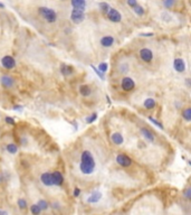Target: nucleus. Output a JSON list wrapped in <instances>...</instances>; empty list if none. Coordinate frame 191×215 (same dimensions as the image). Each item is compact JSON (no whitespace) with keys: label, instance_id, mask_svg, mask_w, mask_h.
Wrapping results in <instances>:
<instances>
[{"label":"nucleus","instance_id":"1","mask_svg":"<svg viewBox=\"0 0 191 215\" xmlns=\"http://www.w3.org/2000/svg\"><path fill=\"white\" fill-rule=\"evenodd\" d=\"M95 166H96V162H95L94 157H93L91 151L88 150L83 151L82 156H81V162H80L81 173L84 175L92 174L95 169Z\"/></svg>","mask_w":191,"mask_h":215},{"label":"nucleus","instance_id":"2","mask_svg":"<svg viewBox=\"0 0 191 215\" xmlns=\"http://www.w3.org/2000/svg\"><path fill=\"white\" fill-rule=\"evenodd\" d=\"M38 14L40 15V17L49 23V24H53L57 20V14L54 9L48 8V7H39L38 8Z\"/></svg>","mask_w":191,"mask_h":215},{"label":"nucleus","instance_id":"3","mask_svg":"<svg viewBox=\"0 0 191 215\" xmlns=\"http://www.w3.org/2000/svg\"><path fill=\"white\" fill-rule=\"evenodd\" d=\"M85 19V11L83 10H78V9H73L71 12V20L74 24H81Z\"/></svg>","mask_w":191,"mask_h":215},{"label":"nucleus","instance_id":"4","mask_svg":"<svg viewBox=\"0 0 191 215\" xmlns=\"http://www.w3.org/2000/svg\"><path fill=\"white\" fill-rule=\"evenodd\" d=\"M1 66L3 68H6V70H8V71H10V70L16 67V59L10 55L3 56L1 58Z\"/></svg>","mask_w":191,"mask_h":215},{"label":"nucleus","instance_id":"5","mask_svg":"<svg viewBox=\"0 0 191 215\" xmlns=\"http://www.w3.org/2000/svg\"><path fill=\"white\" fill-rule=\"evenodd\" d=\"M106 17L109 18V20H111L112 23H120L122 20V15L118 10L114 8H110V10L106 14Z\"/></svg>","mask_w":191,"mask_h":215},{"label":"nucleus","instance_id":"6","mask_svg":"<svg viewBox=\"0 0 191 215\" xmlns=\"http://www.w3.org/2000/svg\"><path fill=\"white\" fill-rule=\"evenodd\" d=\"M116 162L122 167H130L132 165V159L129 156L124 155V153H120L116 156Z\"/></svg>","mask_w":191,"mask_h":215},{"label":"nucleus","instance_id":"7","mask_svg":"<svg viewBox=\"0 0 191 215\" xmlns=\"http://www.w3.org/2000/svg\"><path fill=\"white\" fill-rule=\"evenodd\" d=\"M121 86H122V88H123L124 91L130 92V91H132V90H134V88H135V82H134L131 77H124L123 80H122V82H121Z\"/></svg>","mask_w":191,"mask_h":215},{"label":"nucleus","instance_id":"8","mask_svg":"<svg viewBox=\"0 0 191 215\" xmlns=\"http://www.w3.org/2000/svg\"><path fill=\"white\" fill-rule=\"evenodd\" d=\"M0 83L3 88H11L15 85V79L10 75H2L0 77Z\"/></svg>","mask_w":191,"mask_h":215},{"label":"nucleus","instance_id":"9","mask_svg":"<svg viewBox=\"0 0 191 215\" xmlns=\"http://www.w3.org/2000/svg\"><path fill=\"white\" fill-rule=\"evenodd\" d=\"M139 54H140V57H141V59L143 61V62H145V63H151V62H152L153 53H152V50H151V49H149V48H142Z\"/></svg>","mask_w":191,"mask_h":215},{"label":"nucleus","instance_id":"10","mask_svg":"<svg viewBox=\"0 0 191 215\" xmlns=\"http://www.w3.org/2000/svg\"><path fill=\"white\" fill-rule=\"evenodd\" d=\"M173 67L178 73H183L185 71V62L182 58H176L173 61Z\"/></svg>","mask_w":191,"mask_h":215},{"label":"nucleus","instance_id":"11","mask_svg":"<svg viewBox=\"0 0 191 215\" xmlns=\"http://www.w3.org/2000/svg\"><path fill=\"white\" fill-rule=\"evenodd\" d=\"M114 41H115V39H114V37H113V36L107 35V36H104V37H102L100 43H101V45H102L103 47L109 48V47H112V46L114 45Z\"/></svg>","mask_w":191,"mask_h":215},{"label":"nucleus","instance_id":"12","mask_svg":"<svg viewBox=\"0 0 191 215\" xmlns=\"http://www.w3.org/2000/svg\"><path fill=\"white\" fill-rule=\"evenodd\" d=\"M40 182L44 184L45 186H53L54 183H53V175L52 173H44V174H41L40 176Z\"/></svg>","mask_w":191,"mask_h":215},{"label":"nucleus","instance_id":"13","mask_svg":"<svg viewBox=\"0 0 191 215\" xmlns=\"http://www.w3.org/2000/svg\"><path fill=\"white\" fill-rule=\"evenodd\" d=\"M59 70H60V73H62L64 76H69V75H72V74L74 73L73 66H72V65H68V64H65V63H63V64L60 65Z\"/></svg>","mask_w":191,"mask_h":215},{"label":"nucleus","instance_id":"14","mask_svg":"<svg viewBox=\"0 0 191 215\" xmlns=\"http://www.w3.org/2000/svg\"><path fill=\"white\" fill-rule=\"evenodd\" d=\"M72 7L73 9H78L85 11L86 9V0H71Z\"/></svg>","mask_w":191,"mask_h":215},{"label":"nucleus","instance_id":"15","mask_svg":"<svg viewBox=\"0 0 191 215\" xmlns=\"http://www.w3.org/2000/svg\"><path fill=\"white\" fill-rule=\"evenodd\" d=\"M52 175H53V183L55 186H60L64 183V177L59 171H54L52 173Z\"/></svg>","mask_w":191,"mask_h":215},{"label":"nucleus","instance_id":"16","mask_svg":"<svg viewBox=\"0 0 191 215\" xmlns=\"http://www.w3.org/2000/svg\"><path fill=\"white\" fill-rule=\"evenodd\" d=\"M111 140H112V142H113V144H118V146H120V144H122L124 142L123 135H122V133H120V132H114V133H112Z\"/></svg>","mask_w":191,"mask_h":215},{"label":"nucleus","instance_id":"17","mask_svg":"<svg viewBox=\"0 0 191 215\" xmlns=\"http://www.w3.org/2000/svg\"><path fill=\"white\" fill-rule=\"evenodd\" d=\"M101 198H102V193L98 191H95L89 195V197L87 198V202L91 204H95V203H97Z\"/></svg>","mask_w":191,"mask_h":215},{"label":"nucleus","instance_id":"18","mask_svg":"<svg viewBox=\"0 0 191 215\" xmlns=\"http://www.w3.org/2000/svg\"><path fill=\"white\" fill-rule=\"evenodd\" d=\"M141 133L143 135V137L147 139V141H150V142L154 141V135H153V133L151 132L149 129H147V128H142V129H141Z\"/></svg>","mask_w":191,"mask_h":215},{"label":"nucleus","instance_id":"19","mask_svg":"<svg viewBox=\"0 0 191 215\" xmlns=\"http://www.w3.org/2000/svg\"><path fill=\"white\" fill-rule=\"evenodd\" d=\"M143 105L145 109L147 110H151V109H154L156 105V102L154 99H152V97H147V99H145L143 102Z\"/></svg>","mask_w":191,"mask_h":215},{"label":"nucleus","instance_id":"20","mask_svg":"<svg viewBox=\"0 0 191 215\" xmlns=\"http://www.w3.org/2000/svg\"><path fill=\"white\" fill-rule=\"evenodd\" d=\"M80 93L83 97H88V95L92 93V90L88 85H85V84H84V85L80 86Z\"/></svg>","mask_w":191,"mask_h":215},{"label":"nucleus","instance_id":"21","mask_svg":"<svg viewBox=\"0 0 191 215\" xmlns=\"http://www.w3.org/2000/svg\"><path fill=\"white\" fill-rule=\"evenodd\" d=\"M182 118L188 122H191V106L185 108L182 111Z\"/></svg>","mask_w":191,"mask_h":215},{"label":"nucleus","instance_id":"22","mask_svg":"<svg viewBox=\"0 0 191 215\" xmlns=\"http://www.w3.org/2000/svg\"><path fill=\"white\" fill-rule=\"evenodd\" d=\"M98 8H100V10L103 12L104 15H106L111 7H110V5L107 2H100L98 3Z\"/></svg>","mask_w":191,"mask_h":215},{"label":"nucleus","instance_id":"23","mask_svg":"<svg viewBox=\"0 0 191 215\" xmlns=\"http://www.w3.org/2000/svg\"><path fill=\"white\" fill-rule=\"evenodd\" d=\"M6 149H7V151H8L9 153H12V155L18 151V147L16 146L15 144H7Z\"/></svg>","mask_w":191,"mask_h":215},{"label":"nucleus","instance_id":"24","mask_svg":"<svg viewBox=\"0 0 191 215\" xmlns=\"http://www.w3.org/2000/svg\"><path fill=\"white\" fill-rule=\"evenodd\" d=\"M162 3H163L164 8L171 9L172 7H174V5H176V0H162Z\"/></svg>","mask_w":191,"mask_h":215},{"label":"nucleus","instance_id":"25","mask_svg":"<svg viewBox=\"0 0 191 215\" xmlns=\"http://www.w3.org/2000/svg\"><path fill=\"white\" fill-rule=\"evenodd\" d=\"M30 212H31L34 215H38L41 213V209L39 207L38 204H34V205L30 206Z\"/></svg>","mask_w":191,"mask_h":215},{"label":"nucleus","instance_id":"26","mask_svg":"<svg viewBox=\"0 0 191 215\" xmlns=\"http://www.w3.org/2000/svg\"><path fill=\"white\" fill-rule=\"evenodd\" d=\"M133 10H134V12H135V14H136L138 16H143V15H144V12H145V11H144L143 7L140 6L139 3L136 5L135 7H134V8H133Z\"/></svg>","mask_w":191,"mask_h":215},{"label":"nucleus","instance_id":"27","mask_svg":"<svg viewBox=\"0 0 191 215\" xmlns=\"http://www.w3.org/2000/svg\"><path fill=\"white\" fill-rule=\"evenodd\" d=\"M183 197H185V200H191V186L187 187V188L183 191Z\"/></svg>","mask_w":191,"mask_h":215},{"label":"nucleus","instance_id":"28","mask_svg":"<svg viewBox=\"0 0 191 215\" xmlns=\"http://www.w3.org/2000/svg\"><path fill=\"white\" fill-rule=\"evenodd\" d=\"M37 204H38V205H39V207H40V209H41V211H46V209H47L48 207H49V205H48V203H47V202H46V200H40Z\"/></svg>","mask_w":191,"mask_h":215},{"label":"nucleus","instance_id":"29","mask_svg":"<svg viewBox=\"0 0 191 215\" xmlns=\"http://www.w3.org/2000/svg\"><path fill=\"white\" fill-rule=\"evenodd\" d=\"M107 68H109V65H107V63H105V62L100 63V65H98V70L104 74L107 72Z\"/></svg>","mask_w":191,"mask_h":215},{"label":"nucleus","instance_id":"30","mask_svg":"<svg viewBox=\"0 0 191 215\" xmlns=\"http://www.w3.org/2000/svg\"><path fill=\"white\" fill-rule=\"evenodd\" d=\"M91 67L93 68V70H94V72H95V73H96V75H98V77H100L101 80H103V81L105 80V76H104V73H102V72H101L100 70H98V68L95 67L94 65H92Z\"/></svg>","mask_w":191,"mask_h":215},{"label":"nucleus","instance_id":"31","mask_svg":"<svg viewBox=\"0 0 191 215\" xmlns=\"http://www.w3.org/2000/svg\"><path fill=\"white\" fill-rule=\"evenodd\" d=\"M17 203H18V206L20 207L21 209H25L27 207V202L24 200V198H19Z\"/></svg>","mask_w":191,"mask_h":215},{"label":"nucleus","instance_id":"32","mask_svg":"<svg viewBox=\"0 0 191 215\" xmlns=\"http://www.w3.org/2000/svg\"><path fill=\"white\" fill-rule=\"evenodd\" d=\"M97 118V113H93V114H91L88 118H86V122L87 123H92V122H94L95 120H96Z\"/></svg>","mask_w":191,"mask_h":215},{"label":"nucleus","instance_id":"33","mask_svg":"<svg viewBox=\"0 0 191 215\" xmlns=\"http://www.w3.org/2000/svg\"><path fill=\"white\" fill-rule=\"evenodd\" d=\"M149 120H150L151 122H152V123H154V124H156V126H158V127H159V128H160V129H161V130L163 129V126H162V123H160L159 121H156V119H153L152 117H149Z\"/></svg>","mask_w":191,"mask_h":215},{"label":"nucleus","instance_id":"34","mask_svg":"<svg viewBox=\"0 0 191 215\" xmlns=\"http://www.w3.org/2000/svg\"><path fill=\"white\" fill-rule=\"evenodd\" d=\"M127 2L131 8H134L138 5V0H127Z\"/></svg>","mask_w":191,"mask_h":215},{"label":"nucleus","instance_id":"35","mask_svg":"<svg viewBox=\"0 0 191 215\" xmlns=\"http://www.w3.org/2000/svg\"><path fill=\"white\" fill-rule=\"evenodd\" d=\"M5 121H6L7 123H9V124H11V126H14V124L16 123L15 122V120L11 118V117H6V119H5Z\"/></svg>","mask_w":191,"mask_h":215},{"label":"nucleus","instance_id":"36","mask_svg":"<svg viewBox=\"0 0 191 215\" xmlns=\"http://www.w3.org/2000/svg\"><path fill=\"white\" fill-rule=\"evenodd\" d=\"M80 194H81V189L78 188V187H76V188L74 189V197H78L80 196Z\"/></svg>","mask_w":191,"mask_h":215},{"label":"nucleus","instance_id":"37","mask_svg":"<svg viewBox=\"0 0 191 215\" xmlns=\"http://www.w3.org/2000/svg\"><path fill=\"white\" fill-rule=\"evenodd\" d=\"M141 36H143V37H152L153 32H145V34H141Z\"/></svg>","mask_w":191,"mask_h":215},{"label":"nucleus","instance_id":"38","mask_svg":"<svg viewBox=\"0 0 191 215\" xmlns=\"http://www.w3.org/2000/svg\"><path fill=\"white\" fill-rule=\"evenodd\" d=\"M185 84H187L189 88H191V79H185Z\"/></svg>","mask_w":191,"mask_h":215},{"label":"nucleus","instance_id":"39","mask_svg":"<svg viewBox=\"0 0 191 215\" xmlns=\"http://www.w3.org/2000/svg\"><path fill=\"white\" fill-rule=\"evenodd\" d=\"M0 214H5V215H7V214H8V213H7L6 211H1V209H0Z\"/></svg>","mask_w":191,"mask_h":215},{"label":"nucleus","instance_id":"40","mask_svg":"<svg viewBox=\"0 0 191 215\" xmlns=\"http://www.w3.org/2000/svg\"><path fill=\"white\" fill-rule=\"evenodd\" d=\"M5 7H6V6H5V5H3V3H2V2H0V8H2V9H5Z\"/></svg>","mask_w":191,"mask_h":215},{"label":"nucleus","instance_id":"41","mask_svg":"<svg viewBox=\"0 0 191 215\" xmlns=\"http://www.w3.org/2000/svg\"><path fill=\"white\" fill-rule=\"evenodd\" d=\"M3 180V177H2V175L0 174V183H1V182H2Z\"/></svg>","mask_w":191,"mask_h":215},{"label":"nucleus","instance_id":"42","mask_svg":"<svg viewBox=\"0 0 191 215\" xmlns=\"http://www.w3.org/2000/svg\"><path fill=\"white\" fill-rule=\"evenodd\" d=\"M62 1H65V0H62Z\"/></svg>","mask_w":191,"mask_h":215}]
</instances>
